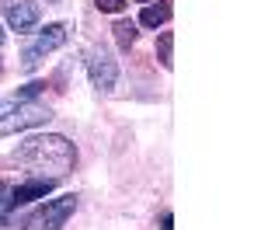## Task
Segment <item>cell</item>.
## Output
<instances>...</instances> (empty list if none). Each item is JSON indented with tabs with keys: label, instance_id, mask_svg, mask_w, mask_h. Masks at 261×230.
Returning <instances> with one entry per match:
<instances>
[{
	"label": "cell",
	"instance_id": "1",
	"mask_svg": "<svg viewBox=\"0 0 261 230\" xmlns=\"http://www.w3.org/2000/svg\"><path fill=\"white\" fill-rule=\"evenodd\" d=\"M21 164H32V167H49L56 174H66L73 161H77V150L66 136H28L24 143L14 150Z\"/></svg>",
	"mask_w": 261,
	"mask_h": 230
},
{
	"label": "cell",
	"instance_id": "2",
	"mask_svg": "<svg viewBox=\"0 0 261 230\" xmlns=\"http://www.w3.org/2000/svg\"><path fill=\"white\" fill-rule=\"evenodd\" d=\"M53 119V112L39 101H21V98H7L0 101V136H11L21 129H32Z\"/></svg>",
	"mask_w": 261,
	"mask_h": 230
},
{
	"label": "cell",
	"instance_id": "3",
	"mask_svg": "<svg viewBox=\"0 0 261 230\" xmlns=\"http://www.w3.org/2000/svg\"><path fill=\"white\" fill-rule=\"evenodd\" d=\"M73 209H77V195H73V192H66L60 199H49L39 213L28 216L24 230H60V227H66V220L73 216Z\"/></svg>",
	"mask_w": 261,
	"mask_h": 230
},
{
	"label": "cell",
	"instance_id": "4",
	"mask_svg": "<svg viewBox=\"0 0 261 230\" xmlns=\"http://www.w3.org/2000/svg\"><path fill=\"white\" fill-rule=\"evenodd\" d=\"M63 42H66V24H45V32H39L35 39L24 45V53H21V63H24V70H35L49 53H56Z\"/></svg>",
	"mask_w": 261,
	"mask_h": 230
},
{
	"label": "cell",
	"instance_id": "5",
	"mask_svg": "<svg viewBox=\"0 0 261 230\" xmlns=\"http://www.w3.org/2000/svg\"><path fill=\"white\" fill-rule=\"evenodd\" d=\"M87 73H91V84L98 91H115L119 84V63L108 49H94L91 60H87Z\"/></svg>",
	"mask_w": 261,
	"mask_h": 230
},
{
	"label": "cell",
	"instance_id": "6",
	"mask_svg": "<svg viewBox=\"0 0 261 230\" xmlns=\"http://www.w3.org/2000/svg\"><path fill=\"white\" fill-rule=\"evenodd\" d=\"M0 11L14 32H32L42 18V7L35 0H0Z\"/></svg>",
	"mask_w": 261,
	"mask_h": 230
},
{
	"label": "cell",
	"instance_id": "7",
	"mask_svg": "<svg viewBox=\"0 0 261 230\" xmlns=\"http://www.w3.org/2000/svg\"><path fill=\"white\" fill-rule=\"evenodd\" d=\"M53 188H56V178H28V182H21V185H11L7 188L11 209L24 206V202H35V199H45Z\"/></svg>",
	"mask_w": 261,
	"mask_h": 230
},
{
	"label": "cell",
	"instance_id": "8",
	"mask_svg": "<svg viewBox=\"0 0 261 230\" xmlns=\"http://www.w3.org/2000/svg\"><path fill=\"white\" fill-rule=\"evenodd\" d=\"M115 42H119L122 49H129L133 42H136V21H129V18H122V21H115Z\"/></svg>",
	"mask_w": 261,
	"mask_h": 230
},
{
	"label": "cell",
	"instance_id": "9",
	"mask_svg": "<svg viewBox=\"0 0 261 230\" xmlns=\"http://www.w3.org/2000/svg\"><path fill=\"white\" fill-rule=\"evenodd\" d=\"M167 18H171V7L161 4V7H146V11L140 14V24H146V28H161Z\"/></svg>",
	"mask_w": 261,
	"mask_h": 230
},
{
	"label": "cell",
	"instance_id": "10",
	"mask_svg": "<svg viewBox=\"0 0 261 230\" xmlns=\"http://www.w3.org/2000/svg\"><path fill=\"white\" fill-rule=\"evenodd\" d=\"M171 45H174V35H171V32H161V39H157V56H161V63L164 66H167V70H171Z\"/></svg>",
	"mask_w": 261,
	"mask_h": 230
},
{
	"label": "cell",
	"instance_id": "11",
	"mask_svg": "<svg viewBox=\"0 0 261 230\" xmlns=\"http://www.w3.org/2000/svg\"><path fill=\"white\" fill-rule=\"evenodd\" d=\"M101 11H108V14H115V11H122L125 7V0H98Z\"/></svg>",
	"mask_w": 261,
	"mask_h": 230
},
{
	"label": "cell",
	"instance_id": "12",
	"mask_svg": "<svg viewBox=\"0 0 261 230\" xmlns=\"http://www.w3.org/2000/svg\"><path fill=\"white\" fill-rule=\"evenodd\" d=\"M161 230H174V216H171V213H164V216H161Z\"/></svg>",
	"mask_w": 261,
	"mask_h": 230
},
{
	"label": "cell",
	"instance_id": "13",
	"mask_svg": "<svg viewBox=\"0 0 261 230\" xmlns=\"http://www.w3.org/2000/svg\"><path fill=\"white\" fill-rule=\"evenodd\" d=\"M0 45H4V28H0Z\"/></svg>",
	"mask_w": 261,
	"mask_h": 230
},
{
	"label": "cell",
	"instance_id": "14",
	"mask_svg": "<svg viewBox=\"0 0 261 230\" xmlns=\"http://www.w3.org/2000/svg\"><path fill=\"white\" fill-rule=\"evenodd\" d=\"M45 4H60V0H45Z\"/></svg>",
	"mask_w": 261,
	"mask_h": 230
},
{
	"label": "cell",
	"instance_id": "15",
	"mask_svg": "<svg viewBox=\"0 0 261 230\" xmlns=\"http://www.w3.org/2000/svg\"><path fill=\"white\" fill-rule=\"evenodd\" d=\"M140 4H143V0H140Z\"/></svg>",
	"mask_w": 261,
	"mask_h": 230
}]
</instances>
